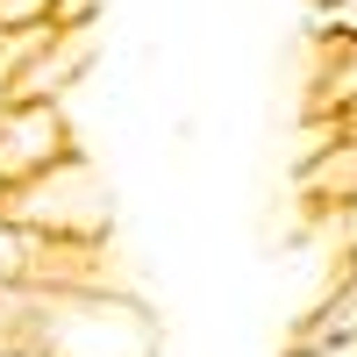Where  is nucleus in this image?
<instances>
[{
  "instance_id": "obj_10",
  "label": "nucleus",
  "mask_w": 357,
  "mask_h": 357,
  "mask_svg": "<svg viewBox=\"0 0 357 357\" xmlns=\"http://www.w3.org/2000/svg\"><path fill=\"white\" fill-rule=\"evenodd\" d=\"M0 357H50V350H36V343H15L8 350V343H0Z\"/></svg>"
},
{
  "instance_id": "obj_5",
  "label": "nucleus",
  "mask_w": 357,
  "mask_h": 357,
  "mask_svg": "<svg viewBox=\"0 0 357 357\" xmlns=\"http://www.w3.org/2000/svg\"><path fill=\"white\" fill-rule=\"evenodd\" d=\"M343 100H357V43H336V57L321 65V107H343Z\"/></svg>"
},
{
  "instance_id": "obj_12",
  "label": "nucleus",
  "mask_w": 357,
  "mask_h": 357,
  "mask_svg": "<svg viewBox=\"0 0 357 357\" xmlns=\"http://www.w3.org/2000/svg\"><path fill=\"white\" fill-rule=\"evenodd\" d=\"M0 107H8V100H0Z\"/></svg>"
},
{
  "instance_id": "obj_7",
  "label": "nucleus",
  "mask_w": 357,
  "mask_h": 357,
  "mask_svg": "<svg viewBox=\"0 0 357 357\" xmlns=\"http://www.w3.org/2000/svg\"><path fill=\"white\" fill-rule=\"evenodd\" d=\"M314 36L357 43V0H321V8H314Z\"/></svg>"
},
{
  "instance_id": "obj_9",
  "label": "nucleus",
  "mask_w": 357,
  "mask_h": 357,
  "mask_svg": "<svg viewBox=\"0 0 357 357\" xmlns=\"http://www.w3.org/2000/svg\"><path fill=\"white\" fill-rule=\"evenodd\" d=\"M336 136H343V143H357V100H343V107H336Z\"/></svg>"
},
{
  "instance_id": "obj_3",
  "label": "nucleus",
  "mask_w": 357,
  "mask_h": 357,
  "mask_svg": "<svg viewBox=\"0 0 357 357\" xmlns=\"http://www.w3.org/2000/svg\"><path fill=\"white\" fill-rule=\"evenodd\" d=\"M86 65H93V29H86V36H57V29H50V43L8 79V100H65V86Z\"/></svg>"
},
{
  "instance_id": "obj_8",
  "label": "nucleus",
  "mask_w": 357,
  "mask_h": 357,
  "mask_svg": "<svg viewBox=\"0 0 357 357\" xmlns=\"http://www.w3.org/2000/svg\"><path fill=\"white\" fill-rule=\"evenodd\" d=\"M93 22H100V0H57V15H50L57 36H86Z\"/></svg>"
},
{
  "instance_id": "obj_1",
  "label": "nucleus",
  "mask_w": 357,
  "mask_h": 357,
  "mask_svg": "<svg viewBox=\"0 0 357 357\" xmlns=\"http://www.w3.org/2000/svg\"><path fill=\"white\" fill-rule=\"evenodd\" d=\"M0 215L15 229H29V236H43V243H100L107 236V186H100V172L72 151L57 172L15 186L0 200Z\"/></svg>"
},
{
  "instance_id": "obj_4",
  "label": "nucleus",
  "mask_w": 357,
  "mask_h": 357,
  "mask_svg": "<svg viewBox=\"0 0 357 357\" xmlns=\"http://www.w3.org/2000/svg\"><path fill=\"white\" fill-rule=\"evenodd\" d=\"M43 257H50L43 236H29V229H15L8 215H0V293H29V286H43Z\"/></svg>"
},
{
  "instance_id": "obj_6",
  "label": "nucleus",
  "mask_w": 357,
  "mask_h": 357,
  "mask_svg": "<svg viewBox=\"0 0 357 357\" xmlns=\"http://www.w3.org/2000/svg\"><path fill=\"white\" fill-rule=\"evenodd\" d=\"M57 0H0V36H29V29H50Z\"/></svg>"
},
{
  "instance_id": "obj_2",
  "label": "nucleus",
  "mask_w": 357,
  "mask_h": 357,
  "mask_svg": "<svg viewBox=\"0 0 357 357\" xmlns=\"http://www.w3.org/2000/svg\"><path fill=\"white\" fill-rule=\"evenodd\" d=\"M72 158V122L65 100H8L0 107V193L29 186Z\"/></svg>"
},
{
  "instance_id": "obj_11",
  "label": "nucleus",
  "mask_w": 357,
  "mask_h": 357,
  "mask_svg": "<svg viewBox=\"0 0 357 357\" xmlns=\"http://www.w3.org/2000/svg\"><path fill=\"white\" fill-rule=\"evenodd\" d=\"M0 200H8V193H0Z\"/></svg>"
}]
</instances>
